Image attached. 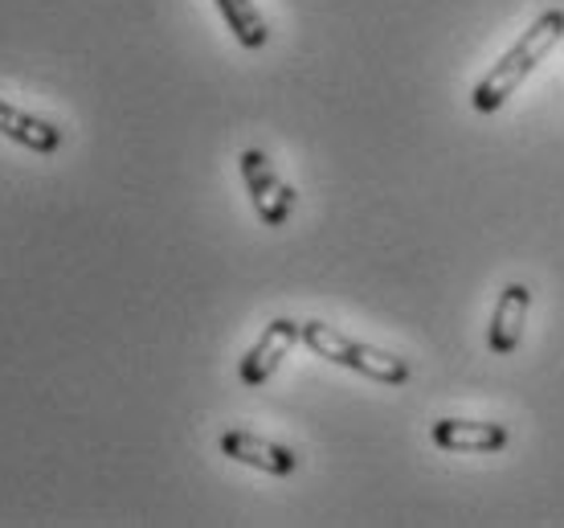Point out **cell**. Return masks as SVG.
<instances>
[{"mask_svg": "<svg viewBox=\"0 0 564 528\" xmlns=\"http://www.w3.org/2000/svg\"><path fill=\"white\" fill-rule=\"evenodd\" d=\"M561 37H564V13L561 9L540 13L536 21H532V29H528L520 42L511 45L508 54L499 57L491 71H487V78L475 86V95H470V99H475V111H482V115L499 111V107L516 95V86H520L523 78L536 71L540 62L561 45Z\"/></svg>", "mask_w": 564, "mask_h": 528, "instance_id": "obj_1", "label": "cell"}, {"mask_svg": "<svg viewBox=\"0 0 564 528\" xmlns=\"http://www.w3.org/2000/svg\"><path fill=\"white\" fill-rule=\"evenodd\" d=\"M303 344H307L315 357H327L336 360V365H344V369L365 373V377L381 381V386H405L410 381V365L401 357L384 353V348H372V344L352 341V336L336 332L324 320H303Z\"/></svg>", "mask_w": 564, "mask_h": 528, "instance_id": "obj_2", "label": "cell"}, {"mask_svg": "<svg viewBox=\"0 0 564 528\" xmlns=\"http://www.w3.org/2000/svg\"><path fill=\"white\" fill-rule=\"evenodd\" d=\"M241 181L250 188V201H254L262 226H286V217L295 209V188L274 172L267 152H258V148L241 152Z\"/></svg>", "mask_w": 564, "mask_h": 528, "instance_id": "obj_3", "label": "cell"}, {"mask_svg": "<svg viewBox=\"0 0 564 528\" xmlns=\"http://www.w3.org/2000/svg\"><path fill=\"white\" fill-rule=\"evenodd\" d=\"M303 341V324L299 320H270L267 324V332L258 336V344L241 357V369H238V377H241V386H267L270 377H274V369L282 365V357L295 348V344Z\"/></svg>", "mask_w": 564, "mask_h": 528, "instance_id": "obj_4", "label": "cell"}, {"mask_svg": "<svg viewBox=\"0 0 564 528\" xmlns=\"http://www.w3.org/2000/svg\"><path fill=\"white\" fill-rule=\"evenodd\" d=\"M221 455L238 459V463L258 467V472L267 475H291L299 467V455L291 446L267 443V439H258L250 430H226L221 434Z\"/></svg>", "mask_w": 564, "mask_h": 528, "instance_id": "obj_5", "label": "cell"}, {"mask_svg": "<svg viewBox=\"0 0 564 528\" xmlns=\"http://www.w3.org/2000/svg\"><path fill=\"white\" fill-rule=\"evenodd\" d=\"M528 308H532V291L523 283L503 287V295L495 300V315H491V348L499 357H508L520 348L523 336V320H528Z\"/></svg>", "mask_w": 564, "mask_h": 528, "instance_id": "obj_6", "label": "cell"}, {"mask_svg": "<svg viewBox=\"0 0 564 528\" xmlns=\"http://www.w3.org/2000/svg\"><path fill=\"white\" fill-rule=\"evenodd\" d=\"M0 136H9L13 143L37 152V157H50V152L62 148V128H54L50 119H37V115L21 111V107L4 99H0Z\"/></svg>", "mask_w": 564, "mask_h": 528, "instance_id": "obj_7", "label": "cell"}, {"mask_svg": "<svg viewBox=\"0 0 564 528\" xmlns=\"http://www.w3.org/2000/svg\"><path fill=\"white\" fill-rule=\"evenodd\" d=\"M434 443L442 451H503L508 430L499 422H466V418H442L434 422Z\"/></svg>", "mask_w": 564, "mask_h": 528, "instance_id": "obj_8", "label": "cell"}, {"mask_svg": "<svg viewBox=\"0 0 564 528\" xmlns=\"http://www.w3.org/2000/svg\"><path fill=\"white\" fill-rule=\"evenodd\" d=\"M221 17H226V25L234 29V37H238L246 50H262L270 42V29H267V17L258 13L254 0H213Z\"/></svg>", "mask_w": 564, "mask_h": 528, "instance_id": "obj_9", "label": "cell"}]
</instances>
